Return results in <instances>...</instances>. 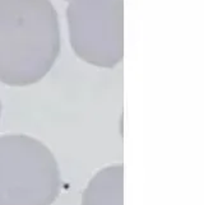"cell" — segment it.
I'll list each match as a JSON object with an SVG mask.
<instances>
[{"instance_id": "cell-5", "label": "cell", "mask_w": 204, "mask_h": 205, "mask_svg": "<svg viewBox=\"0 0 204 205\" xmlns=\"http://www.w3.org/2000/svg\"><path fill=\"white\" fill-rule=\"evenodd\" d=\"M0 117H1V101H0Z\"/></svg>"}, {"instance_id": "cell-4", "label": "cell", "mask_w": 204, "mask_h": 205, "mask_svg": "<svg viewBox=\"0 0 204 205\" xmlns=\"http://www.w3.org/2000/svg\"><path fill=\"white\" fill-rule=\"evenodd\" d=\"M123 164L101 168L88 181L81 205H123Z\"/></svg>"}, {"instance_id": "cell-2", "label": "cell", "mask_w": 204, "mask_h": 205, "mask_svg": "<svg viewBox=\"0 0 204 205\" xmlns=\"http://www.w3.org/2000/svg\"><path fill=\"white\" fill-rule=\"evenodd\" d=\"M61 175L50 148L26 134L0 136V205H52Z\"/></svg>"}, {"instance_id": "cell-1", "label": "cell", "mask_w": 204, "mask_h": 205, "mask_svg": "<svg viewBox=\"0 0 204 205\" xmlns=\"http://www.w3.org/2000/svg\"><path fill=\"white\" fill-rule=\"evenodd\" d=\"M61 46L50 0H0V82L27 87L52 69Z\"/></svg>"}, {"instance_id": "cell-3", "label": "cell", "mask_w": 204, "mask_h": 205, "mask_svg": "<svg viewBox=\"0 0 204 205\" xmlns=\"http://www.w3.org/2000/svg\"><path fill=\"white\" fill-rule=\"evenodd\" d=\"M68 1L66 24L75 55L98 68L119 65L124 57V1Z\"/></svg>"}]
</instances>
